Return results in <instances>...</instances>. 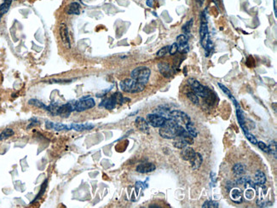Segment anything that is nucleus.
Returning <instances> with one entry per match:
<instances>
[{
  "label": "nucleus",
  "mask_w": 277,
  "mask_h": 208,
  "mask_svg": "<svg viewBox=\"0 0 277 208\" xmlns=\"http://www.w3.org/2000/svg\"><path fill=\"white\" fill-rule=\"evenodd\" d=\"M47 182H48V180L46 179V180H45V181H44V182L43 183L42 186H41L40 191H39V193L38 194V195H37V196L35 197V199H34V200L32 201V203L35 202L36 200H38L39 199H40L41 197H42V196L44 195V192H45V189H46V187H47Z\"/></svg>",
  "instance_id": "32"
},
{
  "label": "nucleus",
  "mask_w": 277,
  "mask_h": 208,
  "mask_svg": "<svg viewBox=\"0 0 277 208\" xmlns=\"http://www.w3.org/2000/svg\"><path fill=\"white\" fill-rule=\"evenodd\" d=\"M233 172L237 175V176H240L242 174H244L245 171H246V166H245L243 164L241 163H236L234 165L233 168H232Z\"/></svg>",
  "instance_id": "25"
},
{
  "label": "nucleus",
  "mask_w": 277,
  "mask_h": 208,
  "mask_svg": "<svg viewBox=\"0 0 277 208\" xmlns=\"http://www.w3.org/2000/svg\"><path fill=\"white\" fill-rule=\"evenodd\" d=\"M274 11H275V15L277 16V10H276V0H274Z\"/></svg>",
  "instance_id": "46"
},
{
  "label": "nucleus",
  "mask_w": 277,
  "mask_h": 208,
  "mask_svg": "<svg viewBox=\"0 0 277 208\" xmlns=\"http://www.w3.org/2000/svg\"><path fill=\"white\" fill-rule=\"evenodd\" d=\"M257 144H258V148H260L263 152L266 153H269V146H268V145H266V143H263V142H262V141H259V142H258V143H257Z\"/></svg>",
  "instance_id": "39"
},
{
  "label": "nucleus",
  "mask_w": 277,
  "mask_h": 208,
  "mask_svg": "<svg viewBox=\"0 0 277 208\" xmlns=\"http://www.w3.org/2000/svg\"><path fill=\"white\" fill-rule=\"evenodd\" d=\"M249 180H250V177H249V176H242V177H240V178L237 180L236 184H246Z\"/></svg>",
  "instance_id": "42"
},
{
  "label": "nucleus",
  "mask_w": 277,
  "mask_h": 208,
  "mask_svg": "<svg viewBox=\"0 0 277 208\" xmlns=\"http://www.w3.org/2000/svg\"><path fill=\"white\" fill-rule=\"evenodd\" d=\"M28 104H29V105H32V106H34V107H36V108H39L44 109V110L47 109V106L44 105L41 101L38 100V99H30V100L28 101Z\"/></svg>",
  "instance_id": "29"
},
{
  "label": "nucleus",
  "mask_w": 277,
  "mask_h": 208,
  "mask_svg": "<svg viewBox=\"0 0 277 208\" xmlns=\"http://www.w3.org/2000/svg\"><path fill=\"white\" fill-rule=\"evenodd\" d=\"M135 125L139 131L145 132V133L149 132V125L147 122V120L143 119L142 117H137L135 120Z\"/></svg>",
  "instance_id": "16"
},
{
  "label": "nucleus",
  "mask_w": 277,
  "mask_h": 208,
  "mask_svg": "<svg viewBox=\"0 0 277 208\" xmlns=\"http://www.w3.org/2000/svg\"><path fill=\"white\" fill-rule=\"evenodd\" d=\"M96 105L95 100L90 96H84L80 100L74 103V109L77 112H83L94 108Z\"/></svg>",
  "instance_id": "8"
},
{
  "label": "nucleus",
  "mask_w": 277,
  "mask_h": 208,
  "mask_svg": "<svg viewBox=\"0 0 277 208\" xmlns=\"http://www.w3.org/2000/svg\"><path fill=\"white\" fill-rule=\"evenodd\" d=\"M14 134H15V132H14L13 129H11V128L5 129V130H4V131L0 133V141H2V140H5V139H7V138H9V137H10V136H13Z\"/></svg>",
  "instance_id": "28"
},
{
  "label": "nucleus",
  "mask_w": 277,
  "mask_h": 208,
  "mask_svg": "<svg viewBox=\"0 0 277 208\" xmlns=\"http://www.w3.org/2000/svg\"><path fill=\"white\" fill-rule=\"evenodd\" d=\"M177 44H178V51L181 53H186L188 51V38L185 34H180L177 38Z\"/></svg>",
  "instance_id": "11"
},
{
  "label": "nucleus",
  "mask_w": 277,
  "mask_h": 208,
  "mask_svg": "<svg viewBox=\"0 0 277 208\" xmlns=\"http://www.w3.org/2000/svg\"><path fill=\"white\" fill-rule=\"evenodd\" d=\"M193 23H194V19L192 18V19H190L189 21H188L183 26L182 30H183V32H184V34H185V35H188V34L190 33V31H191V28H192Z\"/></svg>",
  "instance_id": "30"
},
{
  "label": "nucleus",
  "mask_w": 277,
  "mask_h": 208,
  "mask_svg": "<svg viewBox=\"0 0 277 208\" xmlns=\"http://www.w3.org/2000/svg\"><path fill=\"white\" fill-rule=\"evenodd\" d=\"M219 207V204L218 201L215 200H206L203 204V208H218Z\"/></svg>",
  "instance_id": "33"
},
{
  "label": "nucleus",
  "mask_w": 277,
  "mask_h": 208,
  "mask_svg": "<svg viewBox=\"0 0 277 208\" xmlns=\"http://www.w3.org/2000/svg\"><path fill=\"white\" fill-rule=\"evenodd\" d=\"M166 119H165L164 117L156 114V113H149L147 115V122L148 125H150L151 126L155 127V128H160L164 125V123L165 122Z\"/></svg>",
  "instance_id": "10"
},
{
  "label": "nucleus",
  "mask_w": 277,
  "mask_h": 208,
  "mask_svg": "<svg viewBox=\"0 0 277 208\" xmlns=\"http://www.w3.org/2000/svg\"><path fill=\"white\" fill-rule=\"evenodd\" d=\"M127 101H130V100L129 98L124 97L120 92H116L111 96L104 98L99 106L105 108L106 109H108V110H112L116 107V105L118 103L123 104Z\"/></svg>",
  "instance_id": "3"
},
{
  "label": "nucleus",
  "mask_w": 277,
  "mask_h": 208,
  "mask_svg": "<svg viewBox=\"0 0 277 208\" xmlns=\"http://www.w3.org/2000/svg\"><path fill=\"white\" fill-rule=\"evenodd\" d=\"M201 22H200V43L203 46V48L205 47V45L211 41L210 36H209V31H208V25H207V20L205 15V12L202 13L200 17Z\"/></svg>",
  "instance_id": "7"
},
{
  "label": "nucleus",
  "mask_w": 277,
  "mask_h": 208,
  "mask_svg": "<svg viewBox=\"0 0 277 208\" xmlns=\"http://www.w3.org/2000/svg\"><path fill=\"white\" fill-rule=\"evenodd\" d=\"M184 127L177 123L172 119L165 120L164 125L160 127V135L165 139H173L176 136L181 135L184 131Z\"/></svg>",
  "instance_id": "1"
},
{
  "label": "nucleus",
  "mask_w": 277,
  "mask_h": 208,
  "mask_svg": "<svg viewBox=\"0 0 277 208\" xmlns=\"http://www.w3.org/2000/svg\"><path fill=\"white\" fill-rule=\"evenodd\" d=\"M230 199L232 200L233 202L236 203V204H240L242 202V198H243V194L242 191L238 189V188H232L230 190Z\"/></svg>",
  "instance_id": "15"
},
{
  "label": "nucleus",
  "mask_w": 277,
  "mask_h": 208,
  "mask_svg": "<svg viewBox=\"0 0 277 208\" xmlns=\"http://www.w3.org/2000/svg\"><path fill=\"white\" fill-rule=\"evenodd\" d=\"M59 32H60V36H61V39L62 40L63 44L66 46H67V48H71V42H70L69 35H68V29H67V26L62 25L60 27Z\"/></svg>",
  "instance_id": "14"
},
{
  "label": "nucleus",
  "mask_w": 277,
  "mask_h": 208,
  "mask_svg": "<svg viewBox=\"0 0 277 208\" xmlns=\"http://www.w3.org/2000/svg\"><path fill=\"white\" fill-rule=\"evenodd\" d=\"M169 51V46H165L163 48H161L157 53H156V56L157 57H162V56H165Z\"/></svg>",
  "instance_id": "40"
},
{
  "label": "nucleus",
  "mask_w": 277,
  "mask_h": 208,
  "mask_svg": "<svg viewBox=\"0 0 277 208\" xmlns=\"http://www.w3.org/2000/svg\"><path fill=\"white\" fill-rule=\"evenodd\" d=\"M73 111H75L74 103L70 102V103L59 106L58 110H57V115H60L62 117H68Z\"/></svg>",
  "instance_id": "12"
},
{
  "label": "nucleus",
  "mask_w": 277,
  "mask_h": 208,
  "mask_svg": "<svg viewBox=\"0 0 277 208\" xmlns=\"http://www.w3.org/2000/svg\"><path fill=\"white\" fill-rule=\"evenodd\" d=\"M53 129H55L56 131H63V130H71L70 128V126H66L63 124H60V123H57V124H54L53 125Z\"/></svg>",
  "instance_id": "36"
},
{
  "label": "nucleus",
  "mask_w": 277,
  "mask_h": 208,
  "mask_svg": "<svg viewBox=\"0 0 277 208\" xmlns=\"http://www.w3.org/2000/svg\"><path fill=\"white\" fill-rule=\"evenodd\" d=\"M66 13L67 15H79L80 14V4L77 2H73L70 4L67 5L65 9Z\"/></svg>",
  "instance_id": "19"
},
{
  "label": "nucleus",
  "mask_w": 277,
  "mask_h": 208,
  "mask_svg": "<svg viewBox=\"0 0 277 208\" xmlns=\"http://www.w3.org/2000/svg\"><path fill=\"white\" fill-rule=\"evenodd\" d=\"M186 96H187V97L188 98V100H189L191 103H193L194 104H199V103H200L199 97H198V96L196 95L193 90L187 92Z\"/></svg>",
  "instance_id": "31"
},
{
  "label": "nucleus",
  "mask_w": 277,
  "mask_h": 208,
  "mask_svg": "<svg viewBox=\"0 0 277 208\" xmlns=\"http://www.w3.org/2000/svg\"><path fill=\"white\" fill-rule=\"evenodd\" d=\"M155 164L153 163H142L137 166L136 171L139 173H149L155 170Z\"/></svg>",
  "instance_id": "17"
},
{
  "label": "nucleus",
  "mask_w": 277,
  "mask_h": 208,
  "mask_svg": "<svg viewBox=\"0 0 277 208\" xmlns=\"http://www.w3.org/2000/svg\"><path fill=\"white\" fill-rule=\"evenodd\" d=\"M59 105L58 103H51L49 106H47V111L49 112L52 115H57V110H58Z\"/></svg>",
  "instance_id": "35"
},
{
  "label": "nucleus",
  "mask_w": 277,
  "mask_h": 208,
  "mask_svg": "<svg viewBox=\"0 0 277 208\" xmlns=\"http://www.w3.org/2000/svg\"><path fill=\"white\" fill-rule=\"evenodd\" d=\"M233 186H234V184L232 182H228L226 184V188L228 189V190H230L233 188Z\"/></svg>",
  "instance_id": "43"
},
{
  "label": "nucleus",
  "mask_w": 277,
  "mask_h": 208,
  "mask_svg": "<svg viewBox=\"0 0 277 208\" xmlns=\"http://www.w3.org/2000/svg\"><path fill=\"white\" fill-rule=\"evenodd\" d=\"M120 86L124 92L131 93V94L139 93L145 89V85L139 84L136 80H134L131 78L122 80L120 83Z\"/></svg>",
  "instance_id": "5"
},
{
  "label": "nucleus",
  "mask_w": 277,
  "mask_h": 208,
  "mask_svg": "<svg viewBox=\"0 0 277 208\" xmlns=\"http://www.w3.org/2000/svg\"><path fill=\"white\" fill-rule=\"evenodd\" d=\"M256 185L263 186V184L266 183V176L262 171H258L255 174V182Z\"/></svg>",
  "instance_id": "22"
},
{
  "label": "nucleus",
  "mask_w": 277,
  "mask_h": 208,
  "mask_svg": "<svg viewBox=\"0 0 277 208\" xmlns=\"http://www.w3.org/2000/svg\"><path fill=\"white\" fill-rule=\"evenodd\" d=\"M158 68H159L160 72L165 78H170L171 76V74H172L171 67H170V65L167 64V63H165V62L159 63L158 64Z\"/></svg>",
  "instance_id": "20"
},
{
  "label": "nucleus",
  "mask_w": 277,
  "mask_h": 208,
  "mask_svg": "<svg viewBox=\"0 0 277 208\" xmlns=\"http://www.w3.org/2000/svg\"><path fill=\"white\" fill-rule=\"evenodd\" d=\"M168 52L171 56L175 55L178 52V44H177V43H174V44H171V46H169V51Z\"/></svg>",
  "instance_id": "41"
},
{
  "label": "nucleus",
  "mask_w": 277,
  "mask_h": 208,
  "mask_svg": "<svg viewBox=\"0 0 277 208\" xmlns=\"http://www.w3.org/2000/svg\"><path fill=\"white\" fill-rule=\"evenodd\" d=\"M146 4H147V5L148 7L152 8V7H153V4H154V0H147V1H146Z\"/></svg>",
  "instance_id": "44"
},
{
  "label": "nucleus",
  "mask_w": 277,
  "mask_h": 208,
  "mask_svg": "<svg viewBox=\"0 0 277 208\" xmlns=\"http://www.w3.org/2000/svg\"><path fill=\"white\" fill-rule=\"evenodd\" d=\"M171 118L174 120L179 125H187L188 122H190L191 120L187 113H185L183 111L180 110H173L171 111Z\"/></svg>",
  "instance_id": "9"
},
{
  "label": "nucleus",
  "mask_w": 277,
  "mask_h": 208,
  "mask_svg": "<svg viewBox=\"0 0 277 208\" xmlns=\"http://www.w3.org/2000/svg\"><path fill=\"white\" fill-rule=\"evenodd\" d=\"M94 127L93 125L90 124H72L70 125V128L71 130H75L77 131H86V130H90Z\"/></svg>",
  "instance_id": "23"
},
{
  "label": "nucleus",
  "mask_w": 277,
  "mask_h": 208,
  "mask_svg": "<svg viewBox=\"0 0 277 208\" xmlns=\"http://www.w3.org/2000/svg\"><path fill=\"white\" fill-rule=\"evenodd\" d=\"M218 86L220 87L221 90H223V92L226 96H228L230 99H232V98L234 97L233 95H232V93L230 92V90H228V89L227 88L225 85H223V84H221V83H218Z\"/></svg>",
  "instance_id": "38"
},
{
  "label": "nucleus",
  "mask_w": 277,
  "mask_h": 208,
  "mask_svg": "<svg viewBox=\"0 0 277 208\" xmlns=\"http://www.w3.org/2000/svg\"><path fill=\"white\" fill-rule=\"evenodd\" d=\"M53 123L52 122H46V128L47 129H52L53 128Z\"/></svg>",
  "instance_id": "45"
},
{
  "label": "nucleus",
  "mask_w": 277,
  "mask_h": 208,
  "mask_svg": "<svg viewBox=\"0 0 277 208\" xmlns=\"http://www.w3.org/2000/svg\"><path fill=\"white\" fill-rule=\"evenodd\" d=\"M185 127H186V131L191 136H193L194 137H196V136H198V131L196 130L195 125L192 123V121L188 122L187 125H185Z\"/></svg>",
  "instance_id": "27"
},
{
  "label": "nucleus",
  "mask_w": 277,
  "mask_h": 208,
  "mask_svg": "<svg viewBox=\"0 0 277 208\" xmlns=\"http://www.w3.org/2000/svg\"><path fill=\"white\" fill-rule=\"evenodd\" d=\"M188 84L190 85V87L192 88L193 91L195 93L197 96H201L203 98H205L206 100L211 99L212 98V91L209 88H207L206 86L202 85L199 81L194 78L188 79Z\"/></svg>",
  "instance_id": "4"
},
{
  "label": "nucleus",
  "mask_w": 277,
  "mask_h": 208,
  "mask_svg": "<svg viewBox=\"0 0 277 208\" xmlns=\"http://www.w3.org/2000/svg\"><path fill=\"white\" fill-rule=\"evenodd\" d=\"M12 1L13 0H4V3L0 5V18L8 12L9 7L12 4Z\"/></svg>",
  "instance_id": "26"
},
{
  "label": "nucleus",
  "mask_w": 277,
  "mask_h": 208,
  "mask_svg": "<svg viewBox=\"0 0 277 208\" xmlns=\"http://www.w3.org/2000/svg\"><path fill=\"white\" fill-rule=\"evenodd\" d=\"M150 74H151L150 69L147 67L142 66V67H136L135 69H133L131 71V72H130V78L133 79L134 80H136L139 84L143 85L146 86V85L148 82V80H149Z\"/></svg>",
  "instance_id": "2"
},
{
  "label": "nucleus",
  "mask_w": 277,
  "mask_h": 208,
  "mask_svg": "<svg viewBox=\"0 0 277 208\" xmlns=\"http://www.w3.org/2000/svg\"><path fill=\"white\" fill-rule=\"evenodd\" d=\"M202 161H203L202 155H201L200 153L195 152V155L194 159L190 161V163H191V168L193 169V170H198V169L201 166Z\"/></svg>",
  "instance_id": "21"
},
{
  "label": "nucleus",
  "mask_w": 277,
  "mask_h": 208,
  "mask_svg": "<svg viewBox=\"0 0 277 208\" xmlns=\"http://www.w3.org/2000/svg\"><path fill=\"white\" fill-rule=\"evenodd\" d=\"M269 153L274 156L275 159H276L277 154H276V141H271L269 145Z\"/></svg>",
  "instance_id": "34"
},
{
  "label": "nucleus",
  "mask_w": 277,
  "mask_h": 208,
  "mask_svg": "<svg viewBox=\"0 0 277 208\" xmlns=\"http://www.w3.org/2000/svg\"><path fill=\"white\" fill-rule=\"evenodd\" d=\"M194 136H191L186 130H184V131L179 135V136H176L175 138H173V146L176 148H179L182 149L183 148L186 147L188 145L194 143Z\"/></svg>",
  "instance_id": "6"
},
{
  "label": "nucleus",
  "mask_w": 277,
  "mask_h": 208,
  "mask_svg": "<svg viewBox=\"0 0 277 208\" xmlns=\"http://www.w3.org/2000/svg\"><path fill=\"white\" fill-rule=\"evenodd\" d=\"M245 187L246 188V190L245 191V197L246 200H253L255 196V187H253L248 184H245Z\"/></svg>",
  "instance_id": "24"
},
{
  "label": "nucleus",
  "mask_w": 277,
  "mask_h": 208,
  "mask_svg": "<svg viewBox=\"0 0 277 208\" xmlns=\"http://www.w3.org/2000/svg\"><path fill=\"white\" fill-rule=\"evenodd\" d=\"M153 113L162 116L166 120L171 119L170 108L168 107H166V106H159L158 108H156L155 109H154V112Z\"/></svg>",
  "instance_id": "18"
},
{
  "label": "nucleus",
  "mask_w": 277,
  "mask_h": 208,
  "mask_svg": "<svg viewBox=\"0 0 277 208\" xmlns=\"http://www.w3.org/2000/svg\"><path fill=\"white\" fill-rule=\"evenodd\" d=\"M244 134H245V136H246V137L247 138V140H248L251 143L254 144V145H255V144H257V143H258L257 138L253 136V134L249 133V132H248V131H244Z\"/></svg>",
  "instance_id": "37"
},
{
  "label": "nucleus",
  "mask_w": 277,
  "mask_h": 208,
  "mask_svg": "<svg viewBox=\"0 0 277 208\" xmlns=\"http://www.w3.org/2000/svg\"><path fill=\"white\" fill-rule=\"evenodd\" d=\"M180 155L182 157V159L186 161H191L194 159L195 155V151L194 150V148H190V147H184L182 148Z\"/></svg>",
  "instance_id": "13"
}]
</instances>
